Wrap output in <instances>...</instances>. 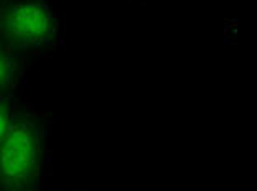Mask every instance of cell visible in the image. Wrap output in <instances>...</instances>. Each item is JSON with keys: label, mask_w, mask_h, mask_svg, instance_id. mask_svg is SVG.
I'll return each mask as SVG.
<instances>
[{"label": "cell", "mask_w": 257, "mask_h": 191, "mask_svg": "<svg viewBox=\"0 0 257 191\" xmlns=\"http://www.w3.org/2000/svg\"><path fill=\"white\" fill-rule=\"evenodd\" d=\"M48 161V130L38 115L15 114L0 138V191H40Z\"/></svg>", "instance_id": "cell-1"}, {"label": "cell", "mask_w": 257, "mask_h": 191, "mask_svg": "<svg viewBox=\"0 0 257 191\" xmlns=\"http://www.w3.org/2000/svg\"><path fill=\"white\" fill-rule=\"evenodd\" d=\"M0 38L15 51L55 46L60 20L46 0H10L0 7Z\"/></svg>", "instance_id": "cell-2"}, {"label": "cell", "mask_w": 257, "mask_h": 191, "mask_svg": "<svg viewBox=\"0 0 257 191\" xmlns=\"http://www.w3.org/2000/svg\"><path fill=\"white\" fill-rule=\"evenodd\" d=\"M20 63L17 51L0 38V97L9 96L19 81Z\"/></svg>", "instance_id": "cell-3"}, {"label": "cell", "mask_w": 257, "mask_h": 191, "mask_svg": "<svg viewBox=\"0 0 257 191\" xmlns=\"http://www.w3.org/2000/svg\"><path fill=\"white\" fill-rule=\"evenodd\" d=\"M15 114H17L15 102H14L12 94L0 97V138L7 134L9 127L12 125V122H14Z\"/></svg>", "instance_id": "cell-4"}, {"label": "cell", "mask_w": 257, "mask_h": 191, "mask_svg": "<svg viewBox=\"0 0 257 191\" xmlns=\"http://www.w3.org/2000/svg\"><path fill=\"white\" fill-rule=\"evenodd\" d=\"M10 0H0V7H2V5H5V4H9Z\"/></svg>", "instance_id": "cell-5"}]
</instances>
